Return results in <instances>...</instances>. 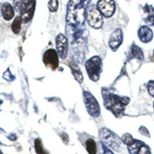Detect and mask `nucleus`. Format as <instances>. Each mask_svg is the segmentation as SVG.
Returning <instances> with one entry per match:
<instances>
[{
	"label": "nucleus",
	"instance_id": "f257e3e1",
	"mask_svg": "<svg viewBox=\"0 0 154 154\" xmlns=\"http://www.w3.org/2000/svg\"><path fill=\"white\" fill-rule=\"evenodd\" d=\"M90 0H70L67 8L66 22L71 26L72 32L70 33L72 38V45L77 43H86L82 38L84 30V20L86 17V9Z\"/></svg>",
	"mask_w": 154,
	"mask_h": 154
},
{
	"label": "nucleus",
	"instance_id": "f03ea898",
	"mask_svg": "<svg viewBox=\"0 0 154 154\" xmlns=\"http://www.w3.org/2000/svg\"><path fill=\"white\" fill-rule=\"evenodd\" d=\"M104 97V104L108 110H110L113 115L119 116L124 112L125 107L130 102V98L121 97L116 95L107 93L103 95Z\"/></svg>",
	"mask_w": 154,
	"mask_h": 154
},
{
	"label": "nucleus",
	"instance_id": "7ed1b4c3",
	"mask_svg": "<svg viewBox=\"0 0 154 154\" xmlns=\"http://www.w3.org/2000/svg\"><path fill=\"white\" fill-rule=\"evenodd\" d=\"M85 68H86V71L88 72L89 78L93 82H97L100 77V73L102 71L101 60L97 56H95L89 59L85 63Z\"/></svg>",
	"mask_w": 154,
	"mask_h": 154
},
{
	"label": "nucleus",
	"instance_id": "20e7f679",
	"mask_svg": "<svg viewBox=\"0 0 154 154\" xmlns=\"http://www.w3.org/2000/svg\"><path fill=\"white\" fill-rule=\"evenodd\" d=\"M86 19L88 24L94 29H100L103 25V18L101 12L95 5H90L86 9Z\"/></svg>",
	"mask_w": 154,
	"mask_h": 154
},
{
	"label": "nucleus",
	"instance_id": "39448f33",
	"mask_svg": "<svg viewBox=\"0 0 154 154\" xmlns=\"http://www.w3.org/2000/svg\"><path fill=\"white\" fill-rule=\"evenodd\" d=\"M99 135L102 141L105 143V145L109 146L110 148L116 150L119 149L120 145H121V140L112 131L107 129H101L99 131Z\"/></svg>",
	"mask_w": 154,
	"mask_h": 154
},
{
	"label": "nucleus",
	"instance_id": "423d86ee",
	"mask_svg": "<svg viewBox=\"0 0 154 154\" xmlns=\"http://www.w3.org/2000/svg\"><path fill=\"white\" fill-rule=\"evenodd\" d=\"M83 100L85 103V107L87 109V112L92 116H98L100 113V108L97 100L94 97V96L89 92H83Z\"/></svg>",
	"mask_w": 154,
	"mask_h": 154
},
{
	"label": "nucleus",
	"instance_id": "0eeeda50",
	"mask_svg": "<svg viewBox=\"0 0 154 154\" xmlns=\"http://www.w3.org/2000/svg\"><path fill=\"white\" fill-rule=\"evenodd\" d=\"M35 10V1L34 0H22L20 3L19 11L21 12V17L23 22L28 23L30 21Z\"/></svg>",
	"mask_w": 154,
	"mask_h": 154
},
{
	"label": "nucleus",
	"instance_id": "6e6552de",
	"mask_svg": "<svg viewBox=\"0 0 154 154\" xmlns=\"http://www.w3.org/2000/svg\"><path fill=\"white\" fill-rule=\"evenodd\" d=\"M58 52L54 49L46 50L44 54L43 61L44 63L46 65V67L51 68L52 70H56L59 66V57Z\"/></svg>",
	"mask_w": 154,
	"mask_h": 154
},
{
	"label": "nucleus",
	"instance_id": "1a4fd4ad",
	"mask_svg": "<svg viewBox=\"0 0 154 154\" xmlns=\"http://www.w3.org/2000/svg\"><path fill=\"white\" fill-rule=\"evenodd\" d=\"M97 9L105 17H111L116 11V3L113 0H99L97 2Z\"/></svg>",
	"mask_w": 154,
	"mask_h": 154
},
{
	"label": "nucleus",
	"instance_id": "9d476101",
	"mask_svg": "<svg viewBox=\"0 0 154 154\" xmlns=\"http://www.w3.org/2000/svg\"><path fill=\"white\" fill-rule=\"evenodd\" d=\"M56 48L59 56L62 59H65L67 56L68 41L63 34H59L56 37Z\"/></svg>",
	"mask_w": 154,
	"mask_h": 154
},
{
	"label": "nucleus",
	"instance_id": "9b49d317",
	"mask_svg": "<svg viewBox=\"0 0 154 154\" xmlns=\"http://www.w3.org/2000/svg\"><path fill=\"white\" fill-rule=\"evenodd\" d=\"M123 42V33H122V30L120 29H116L112 33L111 35V38H110V41H109V45L110 48L113 50L116 51L120 45L122 44Z\"/></svg>",
	"mask_w": 154,
	"mask_h": 154
},
{
	"label": "nucleus",
	"instance_id": "f8f14e48",
	"mask_svg": "<svg viewBox=\"0 0 154 154\" xmlns=\"http://www.w3.org/2000/svg\"><path fill=\"white\" fill-rule=\"evenodd\" d=\"M138 37L142 43L148 44L151 41L152 38H153V32L149 26H143L138 30Z\"/></svg>",
	"mask_w": 154,
	"mask_h": 154
},
{
	"label": "nucleus",
	"instance_id": "ddd939ff",
	"mask_svg": "<svg viewBox=\"0 0 154 154\" xmlns=\"http://www.w3.org/2000/svg\"><path fill=\"white\" fill-rule=\"evenodd\" d=\"M2 16L7 21H10L14 16V10H13L12 6L10 3H4L2 5Z\"/></svg>",
	"mask_w": 154,
	"mask_h": 154
},
{
	"label": "nucleus",
	"instance_id": "4468645a",
	"mask_svg": "<svg viewBox=\"0 0 154 154\" xmlns=\"http://www.w3.org/2000/svg\"><path fill=\"white\" fill-rule=\"evenodd\" d=\"M145 11L149 13L148 17L145 19L146 23L149 24V26H154V9L151 6L146 5L145 7Z\"/></svg>",
	"mask_w": 154,
	"mask_h": 154
},
{
	"label": "nucleus",
	"instance_id": "2eb2a0df",
	"mask_svg": "<svg viewBox=\"0 0 154 154\" xmlns=\"http://www.w3.org/2000/svg\"><path fill=\"white\" fill-rule=\"evenodd\" d=\"M131 55L133 58H137L139 60H142L144 59V53L142 51V49L139 48L138 45H131Z\"/></svg>",
	"mask_w": 154,
	"mask_h": 154
},
{
	"label": "nucleus",
	"instance_id": "dca6fc26",
	"mask_svg": "<svg viewBox=\"0 0 154 154\" xmlns=\"http://www.w3.org/2000/svg\"><path fill=\"white\" fill-rule=\"evenodd\" d=\"M144 143L141 142V141H139V140H133V141L128 145V149H129V152L131 154H137L139 149H140V146H141Z\"/></svg>",
	"mask_w": 154,
	"mask_h": 154
},
{
	"label": "nucleus",
	"instance_id": "f3484780",
	"mask_svg": "<svg viewBox=\"0 0 154 154\" xmlns=\"http://www.w3.org/2000/svg\"><path fill=\"white\" fill-rule=\"evenodd\" d=\"M22 17L21 16H17L15 17L14 21H13L12 25H11V29L12 31L15 33V34H17V33L20 32V30H21V25H22Z\"/></svg>",
	"mask_w": 154,
	"mask_h": 154
},
{
	"label": "nucleus",
	"instance_id": "a211bd4d",
	"mask_svg": "<svg viewBox=\"0 0 154 154\" xmlns=\"http://www.w3.org/2000/svg\"><path fill=\"white\" fill-rule=\"evenodd\" d=\"M70 67L72 68V72H73V75L76 78V79L78 80L79 82L82 83L83 82V77H82V71H80L79 67L78 65H70Z\"/></svg>",
	"mask_w": 154,
	"mask_h": 154
},
{
	"label": "nucleus",
	"instance_id": "6ab92c4d",
	"mask_svg": "<svg viewBox=\"0 0 154 154\" xmlns=\"http://www.w3.org/2000/svg\"><path fill=\"white\" fill-rule=\"evenodd\" d=\"M85 146H86V149L90 154H96L97 152V145L96 142L94 141L93 139H88L85 143Z\"/></svg>",
	"mask_w": 154,
	"mask_h": 154
},
{
	"label": "nucleus",
	"instance_id": "aec40b11",
	"mask_svg": "<svg viewBox=\"0 0 154 154\" xmlns=\"http://www.w3.org/2000/svg\"><path fill=\"white\" fill-rule=\"evenodd\" d=\"M34 146H35V150L37 152V154H49L48 151H46L44 146H43V143H42V140L38 138L35 140L34 142Z\"/></svg>",
	"mask_w": 154,
	"mask_h": 154
},
{
	"label": "nucleus",
	"instance_id": "412c9836",
	"mask_svg": "<svg viewBox=\"0 0 154 154\" xmlns=\"http://www.w3.org/2000/svg\"><path fill=\"white\" fill-rule=\"evenodd\" d=\"M59 8V1L58 0H49L48 2V9L50 11L54 12L58 10Z\"/></svg>",
	"mask_w": 154,
	"mask_h": 154
},
{
	"label": "nucleus",
	"instance_id": "4be33fe9",
	"mask_svg": "<svg viewBox=\"0 0 154 154\" xmlns=\"http://www.w3.org/2000/svg\"><path fill=\"white\" fill-rule=\"evenodd\" d=\"M137 154H151V153H150V149H149V146L145 144H143L141 146H140Z\"/></svg>",
	"mask_w": 154,
	"mask_h": 154
},
{
	"label": "nucleus",
	"instance_id": "5701e85b",
	"mask_svg": "<svg viewBox=\"0 0 154 154\" xmlns=\"http://www.w3.org/2000/svg\"><path fill=\"white\" fill-rule=\"evenodd\" d=\"M133 140H134V139H133V138L131 137V135L129 134V133H125V134L122 136V141H123L127 146L130 145V144L133 141Z\"/></svg>",
	"mask_w": 154,
	"mask_h": 154
},
{
	"label": "nucleus",
	"instance_id": "b1692460",
	"mask_svg": "<svg viewBox=\"0 0 154 154\" xmlns=\"http://www.w3.org/2000/svg\"><path fill=\"white\" fill-rule=\"evenodd\" d=\"M148 90H149V93L150 94V96L154 97V80H150V82H149Z\"/></svg>",
	"mask_w": 154,
	"mask_h": 154
},
{
	"label": "nucleus",
	"instance_id": "393cba45",
	"mask_svg": "<svg viewBox=\"0 0 154 154\" xmlns=\"http://www.w3.org/2000/svg\"><path fill=\"white\" fill-rule=\"evenodd\" d=\"M101 146H102V153L101 154H113L108 148H107L105 144H102Z\"/></svg>",
	"mask_w": 154,
	"mask_h": 154
},
{
	"label": "nucleus",
	"instance_id": "a878e982",
	"mask_svg": "<svg viewBox=\"0 0 154 154\" xmlns=\"http://www.w3.org/2000/svg\"><path fill=\"white\" fill-rule=\"evenodd\" d=\"M153 57H154V51H153Z\"/></svg>",
	"mask_w": 154,
	"mask_h": 154
},
{
	"label": "nucleus",
	"instance_id": "bb28decb",
	"mask_svg": "<svg viewBox=\"0 0 154 154\" xmlns=\"http://www.w3.org/2000/svg\"><path fill=\"white\" fill-rule=\"evenodd\" d=\"M0 154H2V152H1V151H0Z\"/></svg>",
	"mask_w": 154,
	"mask_h": 154
},
{
	"label": "nucleus",
	"instance_id": "cd10ccee",
	"mask_svg": "<svg viewBox=\"0 0 154 154\" xmlns=\"http://www.w3.org/2000/svg\"><path fill=\"white\" fill-rule=\"evenodd\" d=\"M153 107H154V103H153Z\"/></svg>",
	"mask_w": 154,
	"mask_h": 154
}]
</instances>
